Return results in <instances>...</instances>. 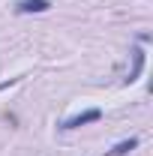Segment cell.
<instances>
[{
  "mask_svg": "<svg viewBox=\"0 0 153 156\" xmlns=\"http://www.w3.org/2000/svg\"><path fill=\"white\" fill-rule=\"evenodd\" d=\"M96 120H102V111L99 108H90V111H81V114H75V117H69L60 129H78V126H87V123H96Z\"/></svg>",
  "mask_w": 153,
  "mask_h": 156,
  "instance_id": "1",
  "label": "cell"
},
{
  "mask_svg": "<svg viewBox=\"0 0 153 156\" xmlns=\"http://www.w3.org/2000/svg\"><path fill=\"white\" fill-rule=\"evenodd\" d=\"M132 57H135V66H132V72L126 75V84H132L135 78L141 75V69H144V51H141V48H135V51H132Z\"/></svg>",
  "mask_w": 153,
  "mask_h": 156,
  "instance_id": "4",
  "label": "cell"
},
{
  "mask_svg": "<svg viewBox=\"0 0 153 156\" xmlns=\"http://www.w3.org/2000/svg\"><path fill=\"white\" fill-rule=\"evenodd\" d=\"M21 78H6V81H0V93H3V90H9V87H12V84H18Z\"/></svg>",
  "mask_w": 153,
  "mask_h": 156,
  "instance_id": "5",
  "label": "cell"
},
{
  "mask_svg": "<svg viewBox=\"0 0 153 156\" xmlns=\"http://www.w3.org/2000/svg\"><path fill=\"white\" fill-rule=\"evenodd\" d=\"M135 147H138V138H126V141H117L108 153H111V156H126L129 150H135Z\"/></svg>",
  "mask_w": 153,
  "mask_h": 156,
  "instance_id": "3",
  "label": "cell"
},
{
  "mask_svg": "<svg viewBox=\"0 0 153 156\" xmlns=\"http://www.w3.org/2000/svg\"><path fill=\"white\" fill-rule=\"evenodd\" d=\"M51 9V0H18L15 12L21 15H33V12H48Z\"/></svg>",
  "mask_w": 153,
  "mask_h": 156,
  "instance_id": "2",
  "label": "cell"
}]
</instances>
